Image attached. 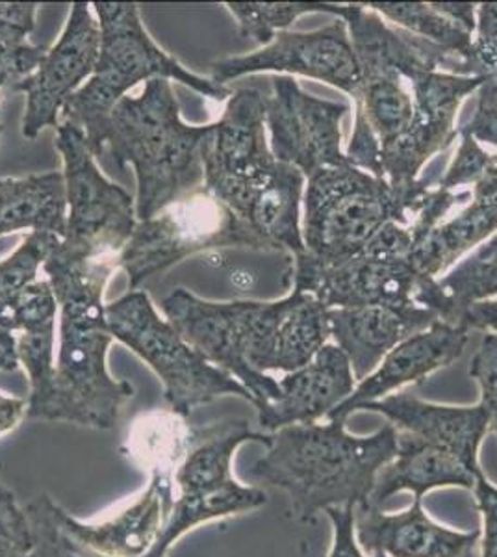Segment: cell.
<instances>
[{
  "label": "cell",
  "instance_id": "7",
  "mask_svg": "<svg viewBox=\"0 0 497 557\" xmlns=\"http://www.w3.org/2000/svg\"><path fill=\"white\" fill-rule=\"evenodd\" d=\"M246 443L265 448L270 435L252 431L244 420L197 428L194 443L173 472L176 494L170 520L146 557H165L171 546L197 525L249 513L268 504L262 488L241 485L234 478V456Z\"/></svg>",
  "mask_w": 497,
  "mask_h": 557
},
{
  "label": "cell",
  "instance_id": "36",
  "mask_svg": "<svg viewBox=\"0 0 497 557\" xmlns=\"http://www.w3.org/2000/svg\"><path fill=\"white\" fill-rule=\"evenodd\" d=\"M460 136H462V141H460L457 157H455L446 175L440 178V183L436 186L440 190L453 191V188H459L464 184L475 186L490 165L492 154H488L483 147L479 146V141H475L468 134H460Z\"/></svg>",
  "mask_w": 497,
  "mask_h": 557
},
{
  "label": "cell",
  "instance_id": "43",
  "mask_svg": "<svg viewBox=\"0 0 497 557\" xmlns=\"http://www.w3.org/2000/svg\"><path fill=\"white\" fill-rule=\"evenodd\" d=\"M433 7L468 33L477 30V7L472 2H433Z\"/></svg>",
  "mask_w": 497,
  "mask_h": 557
},
{
  "label": "cell",
  "instance_id": "40",
  "mask_svg": "<svg viewBox=\"0 0 497 557\" xmlns=\"http://www.w3.org/2000/svg\"><path fill=\"white\" fill-rule=\"evenodd\" d=\"M473 493L479 513L483 517V557H497V487L483 474Z\"/></svg>",
  "mask_w": 497,
  "mask_h": 557
},
{
  "label": "cell",
  "instance_id": "18",
  "mask_svg": "<svg viewBox=\"0 0 497 557\" xmlns=\"http://www.w3.org/2000/svg\"><path fill=\"white\" fill-rule=\"evenodd\" d=\"M265 99L259 88L233 89L225 112L202 147V186L215 197L275 164L265 138Z\"/></svg>",
  "mask_w": 497,
  "mask_h": 557
},
{
  "label": "cell",
  "instance_id": "29",
  "mask_svg": "<svg viewBox=\"0 0 497 557\" xmlns=\"http://www.w3.org/2000/svg\"><path fill=\"white\" fill-rule=\"evenodd\" d=\"M186 420L188 418L178 417L170 409L141 414L126 441V454L149 472L158 467L176 469L196 438L197 428H191Z\"/></svg>",
  "mask_w": 497,
  "mask_h": 557
},
{
  "label": "cell",
  "instance_id": "21",
  "mask_svg": "<svg viewBox=\"0 0 497 557\" xmlns=\"http://www.w3.org/2000/svg\"><path fill=\"white\" fill-rule=\"evenodd\" d=\"M355 381L346 354L336 344H325L307 367L278 381V398L257 407L260 425L275 433L288 425L315 424L351 396Z\"/></svg>",
  "mask_w": 497,
  "mask_h": 557
},
{
  "label": "cell",
  "instance_id": "13",
  "mask_svg": "<svg viewBox=\"0 0 497 557\" xmlns=\"http://www.w3.org/2000/svg\"><path fill=\"white\" fill-rule=\"evenodd\" d=\"M347 112L344 102L309 96L291 76H271L265 127L273 157L294 165L307 178L351 162L340 147L341 120Z\"/></svg>",
  "mask_w": 497,
  "mask_h": 557
},
{
  "label": "cell",
  "instance_id": "42",
  "mask_svg": "<svg viewBox=\"0 0 497 557\" xmlns=\"http://www.w3.org/2000/svg\"><path fill=\"white\" fill-rule=\"evenodd\" d=\"M459 323L467 325L468 330L492 331L497 335V301L488 299V301H481L468 309Z\"/></svg>",
  "mask_w": 497,
  "mask_h": 557
},
{
  "label": "cell",
  "instance_id": "19",
  "mask_svg": "<svg viewBox=\"0 0 497 557\" xmlns=\"http://www.w3.org/2000/svg\"><path fill=\"white\" fill-rule=\"evenodd\" d=\"M470 343V330L462 323L438 322L415 333L384 357L372 374L355 386L351 396L328 412L327 420L347 422L365 404L378 401L407 383H423L427 375L459 361Z\"/></svg>",
  "mask_w": 497,
  "mask_h": 557
},
{
  "label": "cell",
  "instance_id": "30",
  "mask_svg": "<svg viewBox=\"0 0 497 557\" xmlns=\"http://www.w3.org/2000/svg\"><path fill=\"white\" fill-rule=\"evenodd\" d=\"M364 7L383 13L386 20L403 26L407 33L438 45L468 64V58L472 54V34L438 12L433 2H370Z\"/></svg>",
  "mask_w": 497,
  "mask_h": 557
},
{
  "label": "cell",
  "instance_id": "3",
  "mask_svg": "<svg viewBox=\"0 0 497 557\" xmlns=\"http://www.w3.org/2000/svg\"><path fill=\"white\" fill-rule=\"evenodd\" d=\"M212 125L189 127L170 81L152 78L139 97L126 96L86 134L95 157L110 154L138 178L136 218L149 220L204 183L202 147Z\"/></svg>",
  "mask_w": 497,
  "mask_h": 557
},
{
  "label": "cell",
  "instance_id": "28",
  "mask_svg": "<svg viewBox=\"0 0 497 557\" xmlns=\"http://www.w3.org/2000/svg\"><path fill=\"white\" fill-rule=\"evenodd\" d=\"M412 264L422 283L436 278V275L451 267L455 260L494 235V231H497V215L483 205L472 201V205L462 210L457 218L436 225L428 233H422L415 225H412Z\"/></svg>",
  "mask_w": 497,
  "mask_h": 557
},
{
  "label": "cell",
  "instance_id": "6",
  "mask_svg": "<svg viewBox=\"0 0 497 557\" xmlns=\"http://www.w3.org/2000/svg\"><path fill=\"white\" fill-rule=\"evenodd\" d=\"M403 75L414 99V114L403 136L378 151V165L381 177L394 190L422 199L433 183L431 178L418 181V175L428 159L453 144L460 104L481 88L483 78L467 76L464 60L423 38L418 39Z\"/></svg>",
  "mask_w": 497,
  "mask_h": 557
},
{
  "label": "cell",
  "instance_id": "47",
  "mask_svg": "<svg viewBox=\"0 0 497 557\" xmlns=\"http://www.w3.org/2000/svg\"><path fill=\"white\" fill-rule=\"evenodd\" d=\"M2 131H4V127H2V125H0V134H2Z\"/></svg>",
  "mask_w": 497,
  "mask_h": 557
},
{
  "label": "cell",
  "instance_id": "45",
  "mask_svg": "<svg viewBox=\"0 0 497 557\" xmlns=\"http://www.w3.org/2000/svg\"><path fill=\"white\" fill-rule=\"evenodd\" d=\"M472 257L479 260V262L497 267V233L492 236L490 240H486L483 246L479 247L477 251H475Z\"/></svg>",
  "mask_w": 497,
  "mask_h": 557
},
{
  "label": "cell",
  "instance_id": "9",
  "mask_svg": "<svg viewBox=\"0 0 497 557\" xmlns=\"http://www.w3.org/2000/svg\"><path fill=\"white\" fill-rule=\"evenodd\" d=\"M223 247L260 249L238 215L201 184L149 220L138 222L133 238L115 260L128 275L131 290H138L147 278L176 262Z\"/></svg>",
  "mask_w": 497,
  "mask_h": 557
},
{
  "label": "cell",
  "instance_id": "41",
  "mask_svg": "<svg viewBox=\"0 0 497 557\" xmlns=\"http://www.w3.org/2000/svg\"><path fill=\"white\" fill-rule=\"evenodd\" d=\"M459 134L497 147V108L477 107L467 125L459 128Z\"/></svg>",
  "mask_w": 497,
  "mask_h": 557
},
{
  "label": "cell",
  "instance_id": "8",
  "mask_svg": "<svg viewBox=\"0 0 497 557\" xmlns=\"http://www.w3.org/2000/svg\"><path fill=\"white\" fill-rule=\"evenodd\" d=\"M107 323L114 341L154 370L164 385L165 404L178 417L189 418L221 396H238L254 406V396L246 386L208 361L158 314L147 292L131 290L107 305Z\"/></svg>",
  "mask_w": 497,
  "mask_h": 557
},
{
  "label": "cell",
  "instance_id": "16",
  "mask_svg": "<svg viewBox=\"0 0 497 557\" xmlns=\"http://www.w3.org/2000/svg\"><path fill=\"white\" fill-rule=\"evenodd\" d=\"M101 51V28L88 2H75L58 44L47 51L44 62L30 76L12 86L26 96L23 136L38 138L45 127H58L65 102L80 84L94 76Z\"/></svg>",
  "mask_w": 497,
  "mask_h": 557
},
{
  "label": "cell",
  "instance_id": "46",
  "mask_svg": "<svg viewBox=\"0 0 497 557\" xmlns=\"http://www.w3.org/2000/svg\"><path fill=\"white\" fill-rule=\"evenodd\" d=\"M373 557H388L384 556V554H381V552H375V554H372Z\"/></svg>",
  "mask_w": 497,
  "mask_h": 557
},
{
  "label": "cell",
  "instance_id": "31",
  "mask_svg": "<svg viewBox=\"0 0 497 557\" xmlns=\"http://www.w3.org/2000/svg\"><path fill=\"white\" fill-rule=\"evenodd\" d=\"M238 21L239 36L270 45L278 33L307 13H333L341 17L344 4L325 2H227Z\"/></svg>",
  "mask_w": 497,
  "mask_h": 557
},
{
  "label": "cell",
  "instance_id": "1",
  "mask_svg": "<svg viewBox=\"0 0 497 557\" xmlns=\"http://www.w3.org/2000/svg\"><path fill=\"white\" fill-rule=\"evenodd\" d=\"M60 247V246H58ZM54 249L45 262L60 307V349L51 396L36 420L67 422L91 430H114L134 398V386L108 374L114 336L108 330L104 288L117 260H86Z\"/></svg>",
  "mask_w": 497,
  "mask_h": 557
},
{
  "label": "cell",
  "instance_id": "32",
  "mask_svg": "<svg viewBox=\"0 0 497 557\" xmlns=\"http://www.w3.org/2000/svg\"><path fill=\"white\" fill-rule=\"evenodd\" d=\"M468 76L483 78L477 107L497 108V2L477 8V38L468 58Z\"/></svg>",
  "mask_w": 497,
  "mask_h": 557
},
{
  "label": "cell",
  "instance_id": "25",
  "mask_svg": "<svg viewBox=\"0 0 497 557\" xmlns=\"http://www.w3.org/2000/svg\"><path fill=\"white\" fill-rule=\"evenodd\" d=\"M57 311L49 278L28 286L17 309V357L30 381V396L26 399V418L30 420H36L51 396Z\"/></svg>",
  "mask_w": 497,
  "mask_h": 557
},
{
  "label": "cell",
  "instance_id": "39",
  "mask_svg": "<svg viewBox=\"0 0 497 557\" xmlns=\"http://www.w3.org/2000/svg\"><path fill=\"white\" fill-rule=\"evenodd\" d=\"M325 515L333 524V546L328 557H365L355 532V507H331Z\"/></svg>",
  "mask_w": 497,
  "mask_h": 557
},
{
  "label": "cell",
  "instance_id": "20",
  "mask_svg": "<svg viewBox=\"0 0 497 557\" xmlns=\"http://www.w3.org/2000/svg\"><path fill=\"white\" fill-rule=\"evenodd\" d=\"M355 532L362 550L388 557H475L481 532H459L431 519L422 500L403 513L381 507H355Z\"/></svg>",
  "mask_w": 497,
  "mask_h": 557
},
{
  "label": "cell",
  "instance_id": "5",
  "mask_svg": "<svg viewBox=\"0 0 497 557\" xmlns=\"http://www.w3.org/2000/svg\"><path fill=\"white\" fill-rule=\"evenodd\" d=\"M94 7L101 28L99 60L89 83L65 102L62 121L89 133L126 97L128 89L152 78L175 81L214 101L233 96V89L191 73L162 51L141 23L138 4L95 2Z\"/></svg>",
  "mask_w": 497,
  "mask_h": 557
},
{
  "label": "cell",
  "instance_id": "14",
  "mask_svg": "<svg viewBox=\"0 0 497 557\" xmlns=\"http://www.w3.org/2000/svg\"><path fill=\"white\" fill-rule=\"evenodd\" d=\"M412 225L388 223L359 255L320 275L307 292L327 309L415 304L420 278L412 264Z\"/></svg>",
  "mask_w": 497,
  "mask_h": 557
},
{
  "label": "cell",
  "instance_id": "27",
  "mask_svg": "<svg viewBox=\"0 0 497 557\" xmlns=\"http://www.w3.org/2000/svg\"><path fill=\"white\" fill-rule=\"evenodd\" d=\"M62 238L52 233H28L25 242L8 259L0 260V372H15L17 357V309L28 286L38 281Z\"/></svg>",
  "mask_w": 497,
  "mask_h": 557
},
{
  "label": "cell",
  "instance_id": "38",
  "mask_svg": "<svg viewBox=\"0 0 497 557\" xmlns=\"http://www.w3.org/2000/svg\"><path fill=\"white\" fill-rule=\"evenodd\" d=\"M38 8L34 2H0V45L26 44L36 26Z\"/></svg>",
  "mask_w": 497,
  "mask_h": 557
},
{
  "label": "cell",
  "instance_id": "24",
  "mask_svg": "<svg viewBox=\"0 0 497 557\" xmlns=\"http://www.w3.org/2000/svg\"><path fill=\"white\" fill-rule=\"evenodd\" d=\"M481 475V467H473L453 451L397 431L396 457L378 472L368 506L383 507L397 493L423 500L435 488L473 491Z\"/></svg>",
  "mask_w": 497,
  "mask_h": 557
},
{
  "label": "cell",
  "instance_id": "12",
  "mask_svg": "<svg viewBox=\"0 0 497 557\" xmlns=\"http://www.w3.org/2000/svg\"><path fill=\"white\" fill-rule=\"evenodd\" d=\"M231 311L239 354L262 374L307 367L331 336L328 309L309 292L271 304L231 301Z\"/></svg>",
  "mask_w": 497,
  "mask_h": 557
},
{
  "label": "cell",
  "instance_id": "44",
  "mask_svg": "<svg viewBox=\"0 0 497 557\" xmlns=\"http://www.w3.org/2000/svg\"><path fill=\"white\" fill-rule=\"evenodd\" d=\"M26 399L0 393V437L8 435L21 424V420L26 417Z\"/></svg>",
  "mask_w": 497,
  "mask_h": 557
},
{
  "label": "cell",
  "instance_id": "2",
  "mask_svg": "<svg viewBox=\"0 0 497 557\" xmlns=\"http://www.w3.org/2000/svg\"><path fill=\"white\" fill-rule=\"evenodd\" d=\"M397 431L388 424L368 437L346 430V422L288 425L270 433L264 456L251 475L281 488L294 519L312 524L331 507L368 506L377 474L396 457Z\"/></svg>",
  "mask_w": 497,
  "mask_h": 557
},
{
  "label": "cell",
  "instance_id": "15",
  "mask_svg": "<svg viewBox=\"0 0 497 557\" xmlns=\"http://www.w3.org/2000/svg\"><path fill=\"white\" fill-rule=\"evenodd\" d=\"M210 67V81L220 86L239 76L275 71L322 81L346 91L355 101H359L362 89L359 62L341 20L314 33H278L264 49L244 57L223 58Z\"/></svg>",
  "mask_w": 497,
  "mask_h": 557
},
{
  "label": "cell",
  "instance_id": "35",
  "mask_svg": "<svg viewBox=\"0 0 497 557\" xmlns=\"http://www.w3.org/2000/svg\"><path fill=\"white\" fill-rule=\"evenodd\" d=\"M470 377L475 380L481 391L479 406L488 414L490 431L497 433V335L494 333H486L473 355Z\"/></svg>",
  "mask_w": 497,
  "mask_h": 557
},
{
  "label": "cell",
  "instance_id": "26",
  "mask_svg": "<svg viewBox=\"0 0 497 557\" xmlns=\"http://www.w3.org/2000/svg\"><path fill=\"white\" fill-rule=\"evenodd\" d=\"M67 197L63 173L0 178V238L10 233H52L63 238Z\"/></svg>",
  "mask_w": 497,
  "mask_h": 557
},
{
  "label": "cell",
  "instance_id": "34",
  "mask_svg": "<svg viewBox=\"0 0 497 557\" xmlns=\"http://www.w3.org/2000/svg\"><path fill=\"white\" fill-rule=\"evenodd\" d=\"M32 550V528L25 506L0 480V557H28Z\"/></svg>",
  "mask_w": 497,
  "mask_h": 557
},
{
  "label": "cell",
  "instance_id": "33",
  "mask_svg": "<svg viewBox=\"0 0 497 557\" xmlns=\"http://www.w3.org/2000/svg\"><path fill=\"white\" fill-rule=\"evenodd\" d=\"M51 496L39 494L25 506L30 520L32 550L28 557H84L83 552L71 545L70 539L63 535L52 515Z\"/></svg>",
  "mask_w": 497,
  "mask_h": 557
},
{
  "label": "cell",
  "instance_id": "23",
  "mask_svg": "<svg viewBox=\"0 0 497 557\" xmlns=\"http://www.w3.org/2000/svg\"><path fill=\"white\" fill-rule=\"evenodd\" d=\"M360 411L378 412L397 431L436 444L453 451L473 467H481L479 448L490 431V420L481 406H438L414 398L412 394L401 393L365 404Z\"/></svg>",
  "mask_w": 497,
  "mask_h": 557
},
{
  "label": "cell",
  "instance_id": "4",
  "mask_svg": "<svg viewBox=\"0 0 497 557\" xmlns=\"http://www.w3.org/2000/svg\"><path fill=\"white\" fill-rule=\"evenodd\" d=\"M431 194L410 199L351 162L315 173L305 194V253L296 257L294 290L307 292L320 275L346 264L388 223L410 225Z\"/></svg>",
  "mask_w": 497,
  "mask_h": 557
},
{
  "label": "cell",
  "instance_id": "10",
  "mask_svg": "<svg viewBox=\"0 0 497 557\" xmlns=\"http://www.w3.org/2000/svg\"><path fill=\"white\" fill-rule=\"evenodd\" d=\"M67 197V223L58 251L86 260L117 259L138 225L136 201L97 168L83 128L67 121L57 127Z\"/></svg>",
  "mask_w": 497,
  "mask_h": 557
},
{
  "label": "cell",
  "instance_id": "22",
  "mask_svg": "<svg viewBox=\"0 0 497 557\" xmlns=\"http://www.w3.org/2000/svg\"><path fill=\"white\" fill-rule=\"evenodd\" d=\"M440 318L422 305H372L328 309V327L336 346L351 362L355 380H364L384 357L415 333L428 330Z\"/></svg>",
  "mask_w": 497,
  "mask_h": 557
},
{
  "label": "cell",
  "instance_id": "37",
  "mask_svg": "<svg viewBox=\"0 0 497 557\" xmlns=\"http://www.w3.org/2000/svg\"><path fill=\"white\" fill-rule=\"evenodd\" d=\"M47 51L44 45H0V88L30 76L44 62Z\"/></svg>",
  "mask_w": 497,
  "mask_h": 557
},
{
  "label": "cell",
  "instance_id": "11",
  "mask_svg": "<svg viewBox=\"0 0 497 557\" xmlns=\"http://www.w3.org/2000/svg\"><path fill=\"white\" fill-rule=\"evenodd\" d=\"M340 20L347 25L362 76L355 123H364L372 131L381 151L403 136L414 114L403 67L414 52L418 36L394 30L364 4H344Z\"/></svg>",
  "mask_w": 497,
  "mask_h": 557
},
{
  "label": "cell",
  "instance_id": "17",
  "mask_svg": "<svg viewBox=\"0 0 497 557\" xmlns=\"http://www.w3.org/2000/svg\"><path fill=\"white\" fill-rule=\"evenodd\" d=\"M170 467L151 470V482L120 513L101 522H83L57 502L52 515L76 550L99 557H146L164 532L175 504V483Z\"/></svg>",
  "mask_w": 497,
  "mask_h": 557
}]
</instances>
